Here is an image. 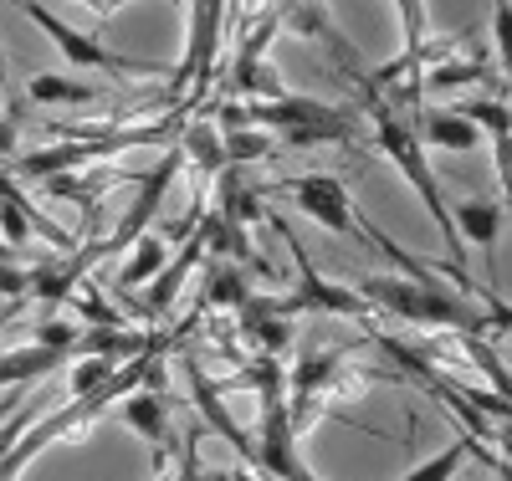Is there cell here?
Returning a JSON list of instances; mask_svg holds the SVG:
<instances>
[{
	"mask_svg": "<svg viewBox=\"0 0 512 481\" xmlns=\"http://www.w3.org/2000/svg\"><path fill=\"white\" fill-rule=\"evenodd\" d=\"M354 87H359V98H364V108H369L379 154L405 174V185L420 195L425 215L436 221V231H441V241H446V251H451V267H461V261H466V241H461V231H456V210H451V200H446V190H441V180H436V169H431V154H425V144H420V134H415V113H405L395 98H384L369 72H359Z\"/></svg>",
	"mask_w": 512,
	"mask_h": 481,
	"instance_id": "cell-1",
	"label": "cell"
},
{
	"mask_svg": "<svg viewBox=\"0 0 512 481\" xmlns=\"http://www.w3.org/2000/svg\"><path fill=\"white\" fill-rule=\"evenodd\" d=\"M359 292L384 308L400 323H415V328H441V333H482L492 328L487 323V308H472L451 292H441L436 282H415V277H359Z\"/></svg>",
	"mask_w": 512,
	"mask_h": 481,
	"instance_id": "cell-2",
	"label": "cell"
},
{
	"mask_svg": "<svg viewBox=\"0 0 512 481\" xmlns=\"http://www.w3.org/2000/svg\"><path fill=\"white\" fill-rule=\"evenodd\" d=\"M185 57L169 77V98L185 103V113H195V103H205L210 77H216V52H221V26H226V0H185Z\"/></svg>",
	"mask_w": 512,
	"mask_h": 481,
	"instance_id": "cell-3",
	"label": "cell"
},
{
	"mask_svg": "<svg viewBox=\"0 0 512 481\" xmlns=\"http://www.w3.org/2000/svg\"><path fill=\"white\" fill-rule=\"evenodd\" d=\"M16 6L31 16V26H41L47 31V41L52 47L77 67V72H118V77H154V72H175V67H159V62H139V57H123V52H113L108 41H98L93 31H77V26H67L52 6H36V0H16Z\"/></svg>",
	"mask_w": 512,
	"mask_h": 481,
	"instance_id": "cell-4",
	"label": "cell"
},
{
	"mask_svg": "<svg viewBox=\"0 0 512 481\" xmlns=\"http://www.w3.org/2000/svg\"><path fill=\"white\" fill-rule=\"evenodd\" d=\"M180 164H185V149L175 144V149H164V159H159L149 174H134V190H139V195H134V205H128V210L118 215L113 236H103L108 256H123L134 241H144V236H149V226H154V210L164 205V195H169V185H175Z\"/></svg>",
	"mask_w": 512,
	"mask_h": 481,
	"instance_id": "cell-5",
	"label": "cell"
},
{
	"mask_svg": "<svg viewBox=\"0 0 512 481\" xmlns=\"http://www.w3.org/2000/svg\"><path fill=\"white\" fill-rule=\"evenodd\" d=\"M277 236H287V251L297 261V302H303V313H323V318H369V297L359 287H344L333 282L323 272H313V261L303 251V241H297L282 221H277Z\"/></svg>",
	"mask_w": 512,
	"mask_h": 481,
	"instance_id": "cell-6",
	"label": "cell"
},
{
	"mask_svg": "<svg viewBox=\"0 0 512 481\" xmlns=\"http://www.w3.org/2000/svg\"><path fill=\"white\" fill-rule=\"evenodd\" d=\"M297 210L308 215V221H318L323 231L333 236H359V215H354V195L344 190V180H333V174H292V180L282 185Z\"/></svg>",
	"mask_w": 512,
	"mask_h": 481,
	"instance_id": "cell-7",
	"label": "cell"
},
{
	"mask_svg": "<svg viewBox=\"0 0 512 481\" xmlns=\"http://www.w3.org/2000/svg\"><path fill=\"white\" fill-rule=\"evenodd\" d=\"M31 231H36L41 241H52L57 251H82L77 236H67L62 226L47 221V215L31 210V195H21V180H16V174L0 169V241L21 251V246H31Z\"/></svg>",
	"mask_w": 512,
	"mask_h": 481,
	"instance_id": "cell-8",
	"label": "cell"
},
{
	"mask_svg": "<svg viewBox=\"0 0 512 481\" xmlns=\"http://www.w3.org/2000/svg\"><path fill=\"white\" fill-rule=\"evenodd\" d=\"M180 369H185V379H190V400H195L200 420H205L210 430H216L221 441H231V446H236V451L246 456V466H256V441H251V435H246V430H241V425L231 420V410H226V400H221L226 389H221V384H210V379H205V369H200V364H195L190 354L180 359Z\"/></svg>",
	"mask_w": 512,
	"mask_h": 481,
	"instance_id": "cell-9",
	"label": "cell"
},
{
	"mask_svg": "<svg viewBox=\"0 0 512 481\" xmlns=\"http://www.w3.org/2000/svg\"><path fill=\"white\" fill-rule=\"evenodd\" d=\"M123 420L134 425L144 441L154 446V456H159V466L175 456V451H185V441L175 435V425H169V395H154V389H139V395H128L123 400Z\"/></svg>",
	"mask_w": 512,
	"mask_h": 481,
	"instance_id": "cell-10",
	"label": "cell"
},
{
	"mask_svg": "<svg viewBox=\"0 0 512 481\" xmlns=\"http://www.w3.org/2000/svg\"><path fill=\"white\" fill-rule=\"evenodd\" d=\"M415 134L425 149H441V154H472L482 149V128L466 118L461 108H420L415 113Z\"/></svg>",
	"mask_w": 512,
	"mask_h": 481,
	"instance_id": "cell-11",
	"label": "cell"
},
{
	"mask_svg": "<svg viewBox=\"0 0 512 481\" xmlns=\"http://www.w3.org/2000/svg\"><path fill=\"white\" fill-rule=\"evenodd\" d=\"M451 210H456V231H461V241L482 246V256H487V287H492V277H497L502 205H497V200H487V195H466V200H451Z\"/></svg>",
	"mask_w": 512,
	"mask_h": 481,
	"instance_id": "cell-12",
	"label": "cell"
},
{
	"mask_svg": "<svg viewBox=\"0 0 512 481\" xmlns=\"http://www.w3.org/2000/svg\"><path fill=\"white\" fill-rule=\"evenodd\" d=\"M210 251V241H205V231L195 226V236H185V246H180V256L169 261V267L154 277V287H149V297L139 302V313L144 318H159V313H169L175 308V297H180V287H185V277L195 272V261Z\"/></svg>",
	"mask_w": 512,
	"mask_h": 481,
	"instance_id": "cell-13",
	"label": "cell"
},
{
	"mask_svg": "<svg viewBox=\"0 0 512 481\" xmlns=\"http://www.w3.org/2000/svg\"><path fill=\"white\" fill-rule=\"evenodd\" d=\"M62 364H72L67 348L21 343V348H11V354H0V389H6V384H31V379L52 374V369H62Z\"/></svg>",
	"mask_w": 512,
	"mask_h": 481,
	"instance_id": "cell-14",
	"label": "cell"
},
{
	"mask_svg": "<svg viewBox=\"0 0 512 481\" xmlns=\"http://www.w3.org/2000/svg\"><path fill=\"white\" fill-rule=\"evenodd\" d=\"M26 98L31 103H41V108H88V103H103V87H93V82H77V77H67V72H36L31 77V87H26Z\"/></svg>",
	"mask_w": 512,
	"mask_h": 481,
	"instance_id": "cell-15",
	"label": "cell"
},
{
	"mask_svg": "<svg viewBox=\"0 0 512 481\" xmlns=\"http://www.w3.org/2000/svg\"><path fill=\"white\" fill-rule=\"evenodd\" d=\"M169 261H175V256H169V236H144V241H134V256H128L123 261V272H118V287L123 292H134V287H144L149 277H159L164 267H169Z\"/></svg>",
	"mask_w": 512,
	"mask_h": 481,
	"instance_id": "cell-16",
	"label": "cell"
},
{
	"mask_svg": "<svg viewBox=\"0 0 512 481\" xmlns=\"http://www.w3.org/2000/svg\"><path fill=\"white\" fill-rule=\"evenodd\" d=\"M251 282L241 272V261H226V267H216L205 277V308H226V313H241L246 302H251Z\"/></svg>",
	"mask_w": 512,
	"mask_h": 481,
	"instance_id": "cell-17",
	"label": "cell"
},
{
	"mask_svg": "<svg viewBox=\"0 0 512 481\" xmlns=\"http://www.w3.org/2000/svg\"><path fill=\"white\" fill-rule=\"evenodd\" d=\"M221 139H226V159L231 164L267 159L277 149V134H272V128H256V123H231V128H221Z\"/></svg>",
	"mask_w": 512,
	"mask_h": 481,
	"instance_id": "cell-18",
	"label": "cell"
},
{
	"mask_svg": "<svg viewBox=\"0 0 512 481\" xmlns=\"http://www.w3.org/2000/svg\"><path fill=\"white\" fill-rule=\"evenodd\" d=\"M67 308H72V318H77V323H88V328H123V313H118L113 302L98 292V282H93V277L67 297Z\"/></svg>",
	"mask_w": 512,
	"mask_h": 481,
	"instance_id": "cell-19",
	"label": "cell"
},
{
	"mask_svg": "<svg viewBox=\"0 0 512 481\" xmlns=\"http://www.w3.org/2000/svg\"><path fill=\"white\" fill-rule=\"evenodd\" d=\"M477 456V435H461L456 446H446L441 456H431V461H420L410 476H400V481H456V471Z\"/></svg>",
	"mask_w": 512,
	"mask_h": 481,
	"instance_id": "cell-20",
	"label": "cell"
},
{
	"mask_svg": "<svg viewBox=\"0 0 512 481\" xmlns=\"http://www.w3.org/2000/svg\"><path fill=\"white\" fill-rule=\"evenodd\" d=\"M241 333L262 348V359H277L292 343V318H251V313H241Z\"/></svg>",
	"mask_w": 512,
	"mask_h": 481,
	"instance_id": "cell-21",
	"label": "cell"
},
{
	"mask_svg": "<svg viewBox=\"0 0 512 481\" xmlns=\"http://www.w3.org/2000/svg\"><path fill=\"white\" fill-rule=\"evenodd\" d=\"M461 113L472 118L482 134H507V128H512V108L497 103V98H472V103H461Z\"/></svg>",
	"mask_w": 512,
	"mask_h": 481,
	"instance_id": "cell-22",
	"label": "cell"
},
{
	"mask_svg": "<svg viewBox=\"0 0 512 481\" xmlns=\"http://www.w3.org/2000/svg\"><path fill=\"white\" fill-rule=\"evenodd\" d=\"M492 36H497L502 77L512 82V0H492Z\"/></svg>",
	"mask_w": 512,
	"mask_h": 481,
	"instance_id": "cell-23",
	"label": "cell"
},
{
	"mask_svg": "<svg viewBox=\"0 0 512 481\" xmlns=\"http://www.w3.org/2000/svg\"><path fill=\"white\" fill-rule=\"evenodd\" d=\"M395 11L405 26V52H420L425 47V0H395Z\"/></svg>",
	"mask_w": 512,
	"mask_h": 481,
	"instance_id": "cell-24",
	"label": "cell"
},
{
	"mask_svg": "<svg viewBox=\"0 0 512 481\" xmlns=\"http://www.w3.org/2000/svg\"><path fill=\"white\" fill-rule=\"evenodd\" d=\"M36 6H52V11H57V6H88V11H93V36H98V31L108 26V16H113V11L139 6V0H36Z\"/></svg>",
	"mask_w": 512,
	"mask_h": 481,
	"instance_id": "cell-25",
	"label": "cell"
},
{
	"mask_svg": "<svg viewBox=\"0 0 512 481\" xmlns=\"http://www.w3.org/2000/svg\"><path fill=\"white\" fill-rule=\"evenodd\" d=\"M200 481H241V476H231V471H205Z\"/></svg>",
	"mask_w": 512,
	"mask_h": 481,
	"instance_id": "cell-26",
	"label": "cell"
},
{
	"mask_svg": "<svg viewBox=\"0 0 512 481\" xmlns=\"http://www.w3.org/2000/svg\"><path fill=\"white\" fill-rule=\"evenodd\" d=\"M0 93H11V72H6V57H0Z\"/></svg>",
	"mask_w": 512,
	"mask_h": 481,
	"instance_id": "cell-27",
	"label": "cell"
}]
</instances>
